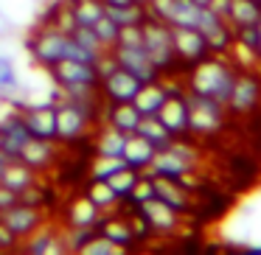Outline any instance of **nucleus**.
Listing matches in <instances>:
<instances>
[{
    "mask_svg": "<svg viewBox=\"0 0 261 255\" xmlns=\"http://www.w3.org/2000/svg\"><path fill=\"white\" fill-rule=\"evenodd\" d=\"M239 68L233 65V59L227 53H208L202 62L191 65L188 73L182 76L188 93H197V96L214 98V101L225 104L233 93V84H236Z\"/></svg>",
    "mask_w": 261,
    "mask_h": 255,
    "instance_id": "nucleus-1",
    "label": "nucleus"
},
{
    "mask_svg": "<svg viewBox=\"0 0 261 255\" xmlns=\"http://www.w3.org/2000/svg\"><path fill=\"white\" fill-rule=\"evenodd\" d=\"M25 48H29L31 59L40 65L42 70L54 68V65L65 62V59H76V62H90L96 65L98 56L87 53L85 48H79L73 42V37L68 31H59L54 25H45V29H34L31 37L25 40Z\"/></svg>",
    "mask_w": 261,
    "mask_h": 255,
    "instance_id": "nucleus-2",
    "label": "nucleus"
},
{
    "mask_svg": "<svg viewBox=\"0 0 261 255\" xmlns=\"http://www.w3.org/2000/svg\"><path fill=\"white\" fill-rule=\"evenodd\" d=\"M48 81L59 84L68 98L73 101H101L98 96V70L90 62H76V59H65V62L54 65L45 70Z\"/></svg>",
    "mask_w": 261,
    "mask_h": 255,
    "instance_id": "nucleus-3",
    "label": "nucleus"
},
{
    "mask_svg": "<svg viewBox=\"0 0 261 255\" xmlns=\"http://www.w3.org/2000/svg\"><path fill=\"white\" fill-rule=\"evenodd\" d=\"M104 101H73L68 98L57 107V140L59 143H76L93 129Z\"/></svg>",
    "mask_w": 261,
    "mask_h": 255,
    "instance_id": "nucleus-4",
    "label": "nucleus"
},
{
    "mask_svg": "<svg viewBox=\"0 0 261 255\" xmlns=\"http://www.w3.org/2000/svg\"><path fill=\"white\" fill-rule=\"evenodd\" d=\"M227 121H230V112H227L225 104L197 96V93H188V129H191V137L222 135L227 129Z\"/></svg>",
    "mask_w": 261,
    "mask_h": 255,
    "instance_id": "nucleus-5",
    "label": "nucleus"
},
{
    "mask_svg": "<svg viewBox=\"0 0 261 255\" xmlns=\"http://www.w3.org/2000/svg\"><path fill=\"white\" fill-rule=\"evenodd\" d=\"M143 31V51L149 53V59L154 62V68L163 76L177 70V53H174V37H171V25L160 23L154 17H146L141 23Z\"/></svg>",
    "mask_w": 261,
    "mask_h": 255,
    "instance_id": "nucleus-6",
    "label": "nucleus"
},
{
    "mask_svg": "<svg viewBox=\"0 0 261 255\" xmlns=\"http://www.w3.org/2000/svg\"><path fill=\"white\" fill-rule=\"evenodd\" d=\"M29 140H31V132L25 126L23 109L6 98V107L0 112V152L6 154L9 160H20Z\"/></svg>",
    "mask_w": 261,
    "mask_h": 255,
    "instance_id": "nucleus-7",
    "label": "nucleus"
},
{
    "mask_svg": "<svg viewBox=\"0 0 261 255\" xmlns=\"http://www.w3.org/2000/svg\"><path fill=\"white\" fill-rule=\"evenodd\" d=\"M202 9L194 3V0H149L146 3V14L160 23L171 25V29H197V20Z\"/></svg>",
    "mask_w": 261,
    "mask_h": 255,
    "instance_id": "nucleus-8",
    "label": "nucleus"
},
{
    "mask_svg": "<svg viewBox=\"0 0 261 255\" xmlns=\"http://www.w3.org/2000/svg\"><path fill=\"white\" fill-rule=\"evenodd\" d=\"M261 109V73L258 70H239L233 93L227 98L230 115H250Z\"/></svg>",
    "mask_w": 261,
    "mask_h": 255,
    "instance_id": "nucleus-9",
    "label": "nucleus"
},
{
    "mask_svg": "<svg viewBox=\"0 0 261 255\" xmlns=\"http://www.w3.org/2000/svg\"><path fill=\"white\" fill-rule=\"evenodd\" d=\"M135 210L149 221V227H152L154 236L171 238V236H180V233L186 230V219H188V216L177 213L174 208H169L166 202H160L158 196L149 199V202H143V205H138Z\"/></svg>",
    "mask_w": 261,
    "mask_h": 255,
    "instance_id": "nucleus-10",
    "label": "nucleus"
},
{
    "mask_svg": "<svg viewBox=\"0 0 261 255\" xmlns=\"http://www.w3.org/2000/svg\"><path fill=\"white\" fill-rule=\"evenodd\" d=\"M197 29L205 37L211 53H230L233 42H236V29L227 23V17L216 14L214 9H202L197 20Z\"/></svg>",
    "mask_w": 261,
    "mask_h": 255,
    "instance_id": "nucleus-11",
    "label": "nucleus"
},
{
    "mask_svg": "<svg viewBox=\"0 0 261 255\" xmlns=\"http://www.w3.org/2000/svg\"><path fill=\"white\" fill-rule=\"evenodd\" d=\"M143 81L135 79L132 73H126L124 68H115L110 73H104L98 79V96L104 104H121V101H132L138 96Z\"/></svg>",
    "mask_w": 261,
    "mask_h": 255,
    "instance_id": "nucleus-12",
    "label": "nucleus"
},
{
    "mask_svg": "<svg viewBox=\"0 0 261 255\" xmlns=\"http://www.w3.org/2000/svg\"><path fill=\"white\" fill-rule=\"evenodd\" d=\"M0 219L6 221L9 230H12L20 241H25L31 233L40 230V227L48 221V210L45 208H37V205L17 202V205H12L9 210H3V213H0Z\"/></svg>",
    "mask_w": 261,
    "mask_h": 255,
    "instance_id": "nucleus-13",
    "label": "nucleus"
},
{
    "mask_svg": "<svg viewBox=\"0 0 261 255\" xmlns=\"http://www.w3.org/2000/svg\"><path fill=\"white\" fill-rule=\"evenodd\" d=\"M110 51H113V56H115V62H118V68H124L126 73H132L135 79H141L143 84H146V81L163 79V73L154 68V62L149 59V53L143 51V45H135V48L115 45V48H110Z\"/></svg>",
    "mask_w": 261,
    "mask_h": 255,
    "instance_id": "nucleus-14",
    "label": "nucleus"
},
{
    "mask_svg": "<svg viewBox=\"0 0 261 255\" xmlns=\"http://www.w3.org/2000/svg\"><path fill=\"white\" fill-rule=\"evenodd\" d=\"M146 171H149L152 177L180 180V182H186L188 188L197 185V168H194L191 163H186V160H182L180 154H174L169 146H166V149H158V154H154L152 165H149Z\"/></svg>",
    "mask_w": 261,
    "mask_h": 255,
    "instance_id": "nucleus-15",
    "label": "nucleus"
},
{
    "mask_svg": "<svg viewBox=\"0 0 261 255\" xmlns=\"http://www.w3.org/2000/svg\"><path fill=\"white\" fill-rule=\"evenodd\" d=\"M20 249L29 255H62L70 252L68 238H65V230L57 224H42L40 230H34L25 241H20Z\"/></svg>",
    "mask_w": 261,
    "mask_h": 255,
    "instance_id": "nucleus-16",
    "label": "nucleus"
},
{
    "mask_svg": "<svg viewBox=\"0 0 261 255\" xmlns=\"http://www.w3.org/2000/svg\"><path fill=\"white\" fill-rule=\"evenodd\" d=\"M171 37H174L177 62H180L186 70L191 68V65L202 62V59L211 53V48H208V42H205V37L199 34V29H188V25L171 29Z\"/></svg>",
    "mask_w": 261,
    "mask_h": 255,
    "instance_id": "nucleus-17",
    "label": "nucleus"
},
{
    "mask_svg": "<svg viewBox=\"0 0 261 255\" xmlns=\"http://www.w3.org/2000/svg\"><path fill=\"white\" fill-rule=\"evenodd\" d=\"M154 196L160 202H166L169 208H174L177 213L191 216L197 208V199H194V188H188L180 180H166V177H154Z\"/></svg>",
    "mask_w": 261,
    "mask_h": 255,
    "instance_id": "nucleus-18",
    "label": "nucleus"
},
{
    "mask_svg": "<svg viewBox=\"0 0 261 255\" xmlns=\"http://www.w3.org/2000/svg\"><path fill=\"white\" fill-rule=\"evenodd\" d=\"M98 233H101L104 238H110L121 252H126V249H132L138 244L129 213H126V210H118V208L110 210V213H104L101 224H98Z\"/></svg>",
    "mask_w": 261,
    "mask_h": 255,
    "instance_id": "nucleus-19",
    "label": "nucleus"
},
{
    "mask_svg": "<svg viewBox=\"0 0 261 255\" xmlns=\"http://www.w3.org/2000/svg\"><path fill=\"white\" fill-rule=\"evenodd\" d=\"M25 126H29L31 137H42V140H57V107L40 101V104H25L23 109Z\"/></svg>",
    "mask_w": 261,
    "mask_h": 255,
    "instance_id": "nucleus-20",
    "label": "nucleus"
},
{
    "mask_svg": "<svg viewBox=\"0 0 261 255\" xmlns=\"http://www.w3.org/2000/svg\"><path fill=\"white\" fill-rule=\"evenodd\" d=\"M59 146H62L59 140H42V137H31V140L25 143L20 160H23L29 168H34L37 174H42V171H48V168H54V165H57V160H59Z\"/></svg>",
    "mask_w": 261,
    "mask_h": 255,
    "instance_id": "nucleus-21",
    "label": "nucleus"
},
{
    "mask_svg": "<svg viewBox=\"0 0 261 255\" xmlns=\"http://www.w3.org/2000/svg\"><path fill=\"white\" fill-rule=\"evenodd\" d=\"M98 118H101V124L113 126V129L124 132V135H135L143 115L138 112V107L132 101H121V104H101Z\"/></svg>",
    "mask_w": 261,
    "mask_h": 255,
    "instance_id": "nucleus-22",
    "label": "nucleus"
},
{
    "mask_svg": "<svg viewBox=\"0 0 261 255\" xmlns=\"http://www.w3.org/2000/svg\"><path fill=\"white\" fill-rule=\"evenodd\" d=\"M101 219H104V210L96 208L85 193L76 196L73 202L68 205V210H65V227H96L98 230Z\"/></svg>",
    "mask_w": 261,
    "mask_h": 255,
    "instance_id": "nucleus-23",
    "label": "nucleus"
},
{
    "mask_svg": "<svg viewBox=\"0 0 261 255\" xmlns=\"http://www.w3.org/2000/svg\"><path fill=\"white\" fill-rule=\"evenodd\" d=\"M154 154H158V149H154L152 143L146 140V137L138 135V132L126 137V146H124V163H126V168H132V171H146L149 165H152Z\"/></svg>",
    "mask_w": 261,
    "mask_h": 255,
    "instance_id": "nucleus-24",
    "label": "nucleus"
},
{
    "mask_svg": "<svg viewBox=\"0 0 261 255\" xmlns=\"http://www.w3.org/2000/svg\"><path fill=\"white\" fill-rule=\"evenodd\" d=\"M166 98H169L166 81L158 79V81H146V84H141V90H138L135 98H132V104L138 107L141 115H158L160 107L166 104Z\"/></svg>",
    "mask_w": 261,
    "mask_h": 255,
    "instance_id": "nucleus-25",
    "label": "nucleus"
},
{
    "mask_svg": "<svg viewBox=\"0 0 261 255\" xmlns=\"http://www.w3.org/2000/svg\"><path fill=\"white\" fill-rule=\"evenodd\" d=\"M126 137L129 135H124V132L101 124L98 132H96V140H93V154H101V157H124Z\"/></svg>",
    "mask_w": 261,
    "mask_h": 255,
    "instance_id": "nucleus-26",
    "label": "nucleus"
},
{
    "mask_svg": "<svg viewBox=\"0 0 261 255\" xmlns=\"http://www.w3.org/2000/svg\"><path fill=\"white\" fill-rule=\"evenodd\" d=\"M0 182H3V185H9L12 191L20 193V191H25L29 185L40 182V174H37L34 168H29L23 160H9L6 168H3V174H0Z\"/></svg>",
    "mask_w": 261,
    "mask_h": 255,
    "instance_id": "nucleus-27",
    "label": "nucleus"
},
{
    "mask_svg": "<svg viewBox=\"0 0 261 255\" xmlns=\"http://www.w3.org/2000/svg\"><path fill=\"white\" fill-rule=\"evenodd\" d=\"M258 20H261V3H258V0H230L227 23H230L233 29L258 25Z\"/></svg>",
    "mask_w": 261,
    "mask_h": 255,
    "instance_id": "nucleus-28",
    "label": "nucleus"
},
{
    "mask_svg": "<svg viewBox=\"0 0 261 255\" xmlns=\"http://www.w3.org/2000/svg\"><path fill=\"white\" fill-rule=\"evenodd\" d=\"M138 135L146 137V140L152 143L154 149H166L171 140H174V135H171V132L166 129L163 121H160L158 115H143L141 124H138Z\"/></svg>",
    "mask_w": 261,
    "mask_h": 255,
    "instance_id": "nucleus-29",
    "label": "nucleus"
},
{
    "mask_svg": "<svg viewBox=\"0 0 261 255\" xmlns=\"http://www.w3.org/2000/svg\"><path fill=\"white\" fill-rule=\"evenodd\" d=\"M85 196L90 199L96 208H101L104 213H110V210H115L118 208V196L113 193V188H110V182L107 180H87V185H85Z\"/></svg>",
    "mask_w": 261,
    "mask_h": 255,
    "instance_id": "nucleus-30",
    "label": "nucleus"
},
{
    "mask_svg": "<svg viewBox=\"0 0 261 255\" xmlns=\"http://www.w3.org/2000/svg\"><path fill=\"white\" fill-rule=\"evenodd\" d=\"M70 9H73V20L76 25H96L98 17H104L107 6L104 0H70Z\"/></svg>",
    "mask_w": 261,
    "mask_h": 255,
    "instance_id": "nucleus-31",
    "label": "nucleus"
},
{
    "mask_svg": "<svg viewBox=\"0 0 261 255\" xmlns=\"http://www.w3.org/2000/svg\"><path fill=\"white\" fill-rule=\"evenodd\" d=\"M107 14L115 20V23L124 29V25H141L143 20L149 17L146 14V6H141V3H121V6H107Z\"/></svg>",
    "mask_w": 261,
    "mask_h": 255,
    "instance_id": "nucleus-32",
    "label": "nucleus"
},
{
    "mask_svg": "<svg viewBox=\"0 0 261 255\" xmlns=\"http://www.w3.org/2000/svg\"><path fill=\"white\" fill-rule=\"evenodd\" d=\"M20 90V70L9 53H0V98H9Z\"/></svg>",
    "mask_w": 261,
    "mask_h": 255,
    "instance_id": "nucleus-33",
    "label": "nucleus"
},
{
    "mask_svg": "<svg viewBox=\"0 0 261 255\" xmlns=\"http://www.w3.org/2000/svg\"><path fill=\"white\" fill-rule=\"evenodd\" d=\"M121 168H126L124 157H101V154H93L90 180H110V177L118 174Z\"/></svg>",
    "mask_w": 261,
    "mask_h": 255,
    "instance_id": "nucleus-34",
    "label": "nucleus"
},
{
    "mask_svg": "<svg viewBox=\"0 0 261 255\" xmlns=\"http://www.w3.org/2000/svg\"><path fill=\"white\" fill-rule=\"evenodd\" d=\"M149 199H154V177L149 174V171H141V174H138L135 188H132V193H129V199H126V202H121V205L138 208V205L149 202Z\"/></svg>",
    "mask_w": 261,
    "mask_h": 255,
    "instance_id": "nucleus-35",
    "label": "nucleus"
},
{
    "mask_svg": "<svg viewBox=\"0 0 261 255\" xmlns=\"http://www.w3.org/2000/svg\"><path fill=\"white\" fill-rule=\"evenodd\" d=\"M93 31H96V37H98V42H101V48H104V51H110V48H115V42H118L121 25L115 23V20L110 17L107 12H104V17H98V20H96Z\"/></svg>",
    "mask_w": 261,
    "mask_h": 255,
    "instance_id": "nucleus-36",
    "label": "nucleus"
},
{
    "mask_svg": "<svg viewBox=\"0 0 261 255\" xmlns=\"http://www.w3.org/2000/svg\"><path fill=\"white\" fill-rule=\"evenodd\" d=\"M138 174L141 171H132V168H121L118 174H113L110 177V188H113V193L118 196V202H126L129 199V193H132V188H135V182H138Z\"/></svg>",
    "mask_w": 261,
    "mask_h": 255,
    "instance_id": "nucleus-37",
    "label": "nucleus"
},
{
    "mask_svg": "<svg viewBox=\"0 0 261 255\" xmlns=\"http://www.w3.org/2000/svg\"><path fill=\"white\" fill-rule=\"evenodd\" d=\"M70 37H73L76 45L85 48V51H87V53H93V56H101V53H104L101 42H98L96 31H93L90 25H76V29L70 31Z\"/></svg>",
    "mask_w": 261,
    "mask_h": 255,
    "instance_id": "nucleus-38",
    "label": "nucleus"
},
{
    "mask_svg": "<svg viewBox=\"0 0 261 255\" xmlns=\"http://www.w3.org/2000/svg\"><path fill=\"white\" fill-rule=\"evenodd\" d=\"M96 233H98L96 227H65V238H68L70 252H82V247H85Z\"/></svg>",
    "mask_w": 261,
    "mask_h": 255,
    "instance_id": "nucleus-39",
    "label": "nucleus"
},
{
    "mask_svg": "<svg viewBox=\"0 0 261 255\" xmlns=\"http://www.w3.org/2000/svg\"><path fill=\"white\" fill-rule=\"evenodd\" d=\"M118 252H121V249L115 247L110 238H104L101 233H96V236L82 247V255H118Z\"/></svg>",
    "mask_w": 261,
    "mask_h": 255,
    "instance_id": "nucleus-40",
    "label": "nucleus"
},
{
    "mask_svg": "<svg viewBox=\"0 0 261 255\" xmlns=\"http://www.w3.org/2000/svg\"><path fill=\"white\" fill-rule=\"evenodd\" d=\"M20 202L25 205H37V208H48V191L42 188V182H34L25 191H20Z\"/></svg>",
    "mask_w": 261,
    "mask_h": 255,
    "instance_id": "nucleus-41",
    "label": "nucleus"
},
{
    "mask_svg": "<svg viewBox=\"0 0 261 255\" xmlns=\"http://www.w3.org/2000/svg\"><path fill=\"white\" fill-rule=\"evenodd\" d=\"M12 249H20V238L9 230V224L0 219V252H12Z\"/></svg>",
    "mask_w": 261,
    "mask_h": 255,
    "instance_id": "nucleus-42",
    "label": "nucleus"
},
{
    "mask_svg": "<svg viewBox=\"0 0 261 255\" xmlns=\"http://www.w3.org/2000/svg\"><path fill=\"white\" fill-rule=\"evenodd\" d=\"M17 202H20V193L0 182V213H3V210H9L12 205H17Z\"/></svg>",
    "mask_w": 261,
    "mask_h": 255,
    "instance_id": "nucleus-43",
    "label": "nucleus"
},
{
    "mask_svg": "<svg viewBox=\"0 0 261 255\" xmlns=\"http://www.w3.org/2000/svg\"><path fill=\"white\" fill-rule=\"evenodd\" d=\"M121 3H132V0H104V6H121Z\"/></svg>",
    "mask_w": 261,
    "mask_h": 255,
    "instance_id": "nucleus-44",
    "label": "nucleus"
},
{
    "mask_svg": "<svg viewBox=\"0 0 261 255\" xmlns=\"http://www.w3.org/2000/svg\"><path fill=\"white\" fill-rule=\"evenodd\" d=\"M6 163H9V157L3 152H0V174H3V168H6Z\"/></svg>",
    "mask_w": 261,
    "mask_h": 255,
    "instance_id": "nucleus-45",
    "label": "nucleus"
},
{
    "mask_svg": "<svg viewBox=\"0 0 261 255\" xmlns=\"http://www.w3.org/2000/svg\"><path fill=\"white\" fill-rule=\"evenodd\" d=\"M194 3H197L199 9H208V6H211V0H194Z\"/></svg>",
    "mask_w": 261,
    "mask_h": 255,
    "instance_id": "nucleus-46",
    "label": "nucleus"
},
{
    "mask_svg": "<svg viewBox=\"0 0 261 255\" xmlns=\"http://www.w3.org/2000/svg\"><path fill=\"white\" fill-rule=\"evenodd\" d=\"M255 29H258V59H261V20H258V25H255Z\"/></svg>",
    "mask_w": 261,
    "mask_h": 255,
    "instance_id": "nucleus-47",
    "label": "nucleus"
},
{
    "mask_svg": "<svg viewBox=\"0 0 261 255\" xmlns=\"http://www.w3.org/2000/svg\"><path fill=\"white\" fill-rule=\"evenodd\" d=\"M3 107H6V98H0V112H3Z\"/></svg>",
    "mask_w": 261,
    "mask_h": 255,
    "instance_id": "nucleus-48",
    "label": "nucleus"
},
{
    "mask_svg": "<svg viewBox=\"0 0 261 255\" xmlns=\"http://www.w3.org/2000/svg\"><path fill=\"white\" fill-rule=\"evenodd\" d=\"M135 3H141V6H146V3H149V0H135Z\"/></svg>",
    "mask_w": 261,
    "mask_h": 255,
    "instance_id": "nucleus-49",
    "label": "nucleus"
},
{
    "mask_svg": "<svg viewBox=\"0 0 261 255\" xmlns=\"http://www.w3.org/2000/svg\"><path fill=\"white\" fill-rule=\"evenodd\" d=\"M0 31H3V14H0Z\"/></svg>",
    "mask_w": 261,
    "mask_h": 255,
    "instance_id": "nucleus-50",
    "label": "nucleus"
},
{
    "mask_svg": "<svg viewBox=\"0 0 261 255\" xmlns=\"http://www.w3.org/2000/svg\"><path fill=\"white\" fill-rule=\"evenodd\" d=\"M258 3H261V0H258Z\"/></svg>",
    "mask_w": 261,
    "mask_h": 255,
    "instance_id": "nucleus-51",
    "label": "nucleus"
}]
</instances>
